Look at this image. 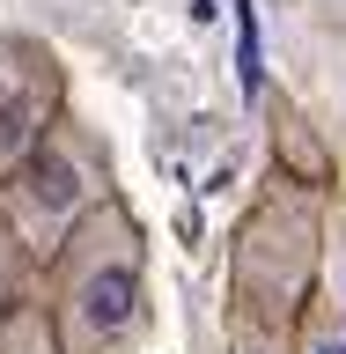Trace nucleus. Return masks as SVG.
<instances>
[{
    "instance_id": "f257e3e1",
    "label": "nucleus",
    "mask_w": 346,
    "mask_h": 354,
    "mask_svg": "<svg viewBox=\"0 0 346 354\" xmlns=\"http://www.w3.org/2000/svg\"><path fill=\"white\" fill-rule=\"evenodd\" d=\"M140 303H148L140 221L118 199H96L52 243V332H59V354H118L140 332Z\"/></svg>"
},
{
    "instance_id": "f03ea898",
    "label": "nucleus",
    "mask_w": 346,
    "mask_h": 354,
    "mask_svg": "<svg viewBox=\"0 0 346 354\" xmlns=\"http://www.w3.org/2000/svg\"><path fill=\"white\" fill-rule=\"evenodd\" d=\"M236 8V82H243V96H258L265 88V52H258V8L251 0H229Z\"/></svg>"
},
{
    "instance_id": "7ed1b4c3",
    "label": "nucleus",
    "mask_w": 346,
    "mask_h": 354,
    "mask_svg": "<svg viewBox=\"0 0 346 354\" xmlns=\"http://www.w3.org/2000/svg\"><path fill=\"white\" fill-rule=\"evenodd\" d=\"M229 354H287V325H273V317H243V310H236Z\"/></svg>"
},
{
    "instance_id": "20e7f679",
    "label": "nucleus",
    "mask_w": 346,
    "mask_h": 354,
    "mask_svg": "<svg viewBox=\"0 0 346 354\" xmlns=\"http://www.w3.org/2000/svg\"><path fill=\"white\" fill-rule=\"evenodd\" d=\"M295 354H346V310H339V303H317Z\"/></svg>"
},
{
    "instance_id": "39448f33",
    "label": "nucleus",
    "mask_w": 346,
    "mask_h": 354,
    "mask_svg": "<svg viewBox=\"0 0 346 354\" xmlns=\"http://www.w3.org/2000/svg\"><path fill=\"white\" fill-rule=\"evenodd\" d=\"M8 273H15V236L0 229V317H8Z\"/></svg>"
}]
</instances>
